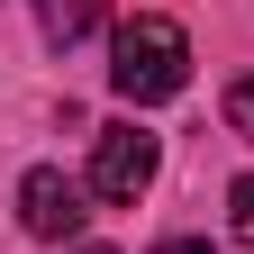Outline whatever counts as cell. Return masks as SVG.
<instances>
[{"instance_id":"obj_2","label":"cell","mask_w":254,"mask_h":254,"mask_svg":"<svg viewBox=\"0 0 254 254\" xmlns=\"http://www.w3.org/2000/svg\"><path fill=\"white\" fill-rule=\"evenodd\" d=\"M154 164H164V145H154L145 127H100V136H91V190L118 200V209L154 190Z\"/></svg>"},{"instance_id":"obj_4","label":"cell","mask_w":254,"mask_h":254,"mask_svg":"<svg viewBox=\"0 0 254 254\" xmlns=\"http://www.w3.org/2000/svg\"><path fill=\"white\" fill-rule=\"evenodd\" d=\"M100 18H109V0H37V27H46V46H82Z\"/></svg>"},{"instance_id":"obj_3","label":"cell","mask_w":254,"mask_h":254,"mask_svg":"<svg viewBox=\"0 0 254 254\" xmlns=\"http://www.w3.org/2000/svg\"><path fill=\"white\" fill-rule=\"evenodd\" d=\"M82 218H91V209H82V182H64L55 164H37V173L18 182V227H27V236H46V245H55V236H82Z\"/></svg>"},{"instance_id":"obj_6","label":"cell","mask_w":254,"mask_h":254,"mask_svg":"<svg viewBox=\"0 0 254 254\" xmlns=\"http://www.w3.org/2000/svg\"><path fill=\"white\" fill-rule=\"evenodd\" d=\"M227 127H236V136H245V145H254V73H245V82H236V91H227Z\"/></svg>"},{"instance_id":"obj_8","label":"cell","mask_w":254,"mask_h":254,"mask_svg":"<svg viewBox=\"0 0 254 254\" xmlns=\"http://www.w3.org/2000/svg\"><path fill=\"white\" fill-rule=\"evenodd\" d=\"M82 254H118V245H82Z\"/></svg>"},{"instance_id":"obj_7","label":"cell","mask_w":254,"mask_h":254,"mask_svg":"<svg viewBox=\"0 0 254 254\" xmlns=\"http://www.w3.org/2000/svg\"><path fill=\"white\" fill-rule=\"evenodd\" d=\"M154 254H218V245H200V236H164Z\"/></svg>"},{"instance_id":"obj_5","label":"cell","mask_w":254,"mask_h":254,"mask_svg":"<svg viewBox=\"0 0 254 254\" xmlns=\"http://www.w3.org/2000/svg\"><path fill=\"white\" fill-rule=\"evenodd\" d=\"M227 227H236V245L254 254V173H245V182H227Z\"/></svg>"},{"instance_id":"obj_1","label":"cell","mask_w":254,"mask_h":254,"mask_svg":"<svg viewBox=\"0 0 254 254\" xmlns=\"http://www.w3.org/2000/svg\"><path fill=\"white\" fill-rule=\"evenodd\" d=\"M182 82H190V37H182L164 9H136L109 37V91L136 100V109H154V100H173Z\"/></svg>"}]
</instances>
